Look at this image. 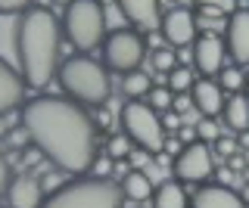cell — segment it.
<instances>
[{
    "instance_id": "cell-29",
    "label": "cell",
    "mask_w": 249,
    "mask_h": 208,
    "mask_svg": "<svg viewBox=\"0 0 249 208\" xmlns=\"http://www.w3.org/2000/svg\"><path fill=\"white\" fill-rule=\"evenodd\" d=\"M88 174H93V177H106V174H112V159L109 156H93V161H90V171Z\"/></svg>"
},
{
    "instance_id": "cell-16",
    "label": "cell",
    "mask_w": 249,
    "mask_h": 208,
    "mask_svg": "<svg viewBox=\"0 0 249 208\" xmlns=\"http://www.w3.org/2000/svg\"><path fill=\"white\" fill-rule=\"evenodd\" d=\"M115 6H119V13L124 16V22H131L140 32L159 28V19H162L159 0H115Z\"/></svg>"
},
{
    "instance_id": "cell-38",
    "label": "cell",
    "mask_w": 249,
    "mask_h": 208,
    "mask_svg": "<svg viewBox=\"0 0 249 208\" xmlns=\"http://www.w3.org/2000/svg\"><path fill=\"white\" fill-rule=\"evenodd\" d=\"M59 3H69V0H59Z\"/></svg>"
},
{
    "instance_id": "cell-1",
    "label": "cell",
    "mask_w": 249,
    "mask_h": 208,
    "mask_svg": "<svg viewBox=\"0 0 249 208\" xmlns=\"http://www.w3.org/2000/svg\"><path fill=\"white\" fill-rule=\"evenodd\" d=\"M22 125L41 156L66 174H88L97 156V125L81 103L41 94L22 106Z\"/></svg>"
},
{
    "instance_id": "cell-6",
    "label": "cell",
    "mask_w": 249,
    "mask_h": 208,
    "mask_svg": "<svg viewBox=\"0 0 249 208\" xmlns=\"http://www.w3.org/2000/svg\"><path fill=\"white\" fill-rule=\"evenodd\" d=\"M122 134H128V140L140 146L146 152H159L165 143V128H162L159 112H153L143 99H128L119 112Z\"/></svg>"
},
{
    "instance_id": "cell-7",
    "label": "cell",
    "mask_w": 249,
    "mask_h": 208,
    "mask_svg": "<svg viewBox=\"0 0 249 208\" xmlns=\"http://www.w3.org/2000/svg\"><path fill=\"white\" fill-rule=\"evenodd\" d=\"M146 59V41L137 28H115L103 37V65L109 72L128 75Z\"/></svg>"
},
{
    "instance_id": "cell-24",
    "label": "cell",
    "mask_w": 249,
    "mask_h": 208,
    "mask_svg": "<svg viewBox=\"0 0 249 208\" xmlns=\"http://www.w3.org/2000/svg\"><path fill=\"white\" fill-rule=\"evenodd\" d=\"M171 99H175V94H171L168 87H150V94L143 96V103L150 106L153 112H168L171 109Z\"/></svg>"
},
{
    "instance_id": "cell-2",
    "label": "cell",
    "mask_w": 249,
    "mask_h": 208,
    "mask_svg": "<svg viewBox=\"0 0 249 208\" xmlns=\"http://www.w3.org/2000/svg\"><path fill=\"white\" fill-rule=\"evenodd\" d=\"M62 28L47 6H28L16 25V56L25 87L41 90L56 78Z\"/></svg>"
},
{
    "instance_id": "cell-27",
    "label": "cell",
    "mask_w": 249,
    "mask_h": 208,
    "mask_svg": "<svg viewBox=\"0 0 249 208\" xmlns=\"http://www.w3.org/2000/svg\"><path fill=\"white\" fill-rule=\"evenodd\" d=\"M196 6H206V10L221 13V16H231L237 10V0H196Z\"/></svg>"
},
{
    "instance_id": "cell-19",
    "label": "cell",
    "mask_w": 249,
    "mask_h": 208,
    "mask_svg": "<svg viewBox=\"0 0 249 208\" xmlns=\"http://www.w3.org/2000/svg\"><path fill=\"white\" fill-rule=\"evenodd\" d=\"M150 199H153V208H187V202H190L181 180H165L159 187H153Z\"/></svg>"
},
{
    "instance_id": "cell-8",
    "label": "cell",
    "mask_w": 249,
    "mask_h": 208,
    "mask_svg": "<svg viewBox=\"0 0 249 208\" xmlns=\"http://www.w3.org/2000/svg\"><path fill=\"white\" fill-rule=\"evenodd\" d=\"M212 174H215V159H212L209 143L190 140L175 156V177L181 183H196V187H199V183H206Z\"/></svg>"
},
{
    "instance_id": "cell-32",
    "label": "cell",
    "mask_w": 249,
    "mask_h": 208,
    "mask_svg": "<svg viewBox=\"0 0 249 208\" xmlns=\"http://www.w3.org/2000/svg\"><path fill=\"white\" fill-rule=\"evenodd\" d=\"M171 109H175V112H187V109H193L190 94H175V99H171Z\"/></svg>"
},
{
    "instance_id": "cell-15",
    "label": "cell",
    "mask_w": 249,
    "mask_h": 208,
    "mask_svg": "<svg viewBox=\"0 0 249 208\" xmlns=\"http://www.w3.org/2000/svg\"><path fill=\"white\" fill-rule=\"evenodd\" d=\"M187 94H190V103H193V109H196L199 115H212V118L221 115L224 90H221V84H218L215 78H196Z\"/></svg>"
},
{
    "instance_id": "cell-12",
    "label": "cell",
    "mask_w": 249,
    "mask_h": 208,
    "mask_svg": "<svg viewBox=\"0 0 249 208\" xmlns=\"http://www.w3.org/2000/svg\"><path fill=\"white\" fill-rule=\"evenodd\" d=\"M187 208H249L237 190L228 183H199L196 192L190 196Z\"/></svg>"
},
{
    "instance_id": "cell-30",
    "label": "cell",
    "mask_w": 249,
    "mask_h": 208,
    "mask_svg": "<svg viewBox=\"0 0 249 208\" xmlns=\"http://www.w3.org/2000/svg\"><path fill=\"white\" fill-rule=\"evenodd\" d=\"M31 0H0V16H13V13H25Z\"/></svg>"
},
{
    "instance_id": "cell-22",
    "label": "cell",
    "mask_w": 249,
    "mask_h": 208,
    "mask_svg": "<svg viewBox=\"0 0 249 208\" xmlns=\"http://www.w3.org/2000/svg\"><path fill=\"white\" fill-rule=\"evenodd\" d=\"M193 81H196V78H193V72L187 65H175L168 72V90H171V94H187V90L193 87Z\"/></svg>"
},
{
    "instance_id": "cell-34",
    "label": "cell",
    "mask_w": 249,
    "mask_h": 208,
    "mask_svg": "<svg viewBox=\"0 0 249 208\" xmlns=\"http://www.w3.org/2000/svg\"><path fill=\"white\" fill-rule=\"evenodd\" d=\"M240 196H243V202L249 205V183H246V187H243V190H240Z\"/></svg>"
},
{
    "instance_id": "cell-4",
    "label": "cell",
    "mask_w": 249,
    "mask_h": 208,
    "mask_svg": "<svg viewBox=\"0 0 249 208\" xmlns=\"http://www.w3.org/2000/svg\"><path fill=\"white\" fill-rule=\"evenodd\" d=\"M124 192L109 177H75L44 196L41 208H122Z\"/></svg>"
},
{
    "instance_id": "cell-11",
    "label": "cell",
    "mask_w": 249,
    "mask_h": 208,
    "mask_svg": "<svg viewBox=\"0 0 249 208\" xmlns=\"http://www.w3.org/2000/svg\"><path fill=\"white\" fill-rule=\"evenodd\" d=\"M224 50L237 65L249 63V10L237 6L224 25Z\"/></svg>"
},
{
    "instance_id": "cell-13",
    "label": "cell",
    "mask_w": 249,
    "mask_h": 208,
    "mask_svg": "<svg viewBox=\"0 0 249 208\" xmlns=\"http://www.w3.org/2000/svg\"><path fill=\"white\" fill-rule=\"evenodd\" d=\"M25 81L16 68L0 56V118L25 106Z\"/></svg>"
},
{
    "instance_id": "cell-10",
    "label": "cell",
    "mask_w": 249,
    "mask_h": 208,
    "mask_svg": "<svg viewBox=\"0 0 249 208\" xmlns=\"http://www.w3.org/2000/svg\"><path fill=\"white\" fill-rule=\"evenodd\" d=\"M190 50H193V65H196V72L202 78H215L224 68L228 50H224V41L218 34H199L196 41L190 44Z\"/></svg>"
},
{
    "instance_id": "cell-31",
    "label": "cell",
    "mask_w": 249,
    "mask_h": 208,
    "mask_svg": "<svg viewBox=\"0 0 249 208\" xmlns=\"http://www.w3.org/2000/svg\"><path fill=\"white\" fill-rule=\"evenodd\" d=\"M10 177H13V171H10V161H6L3 149H0V199L6 196V187H10Z\"/></svg>"
},
{
    "instance_id": "cell-3",
    "label": "cell",
    "mask_w": 249,
    "mask_h": 208,
    "mask_svg": "<svg viewBox=\"0 0 249 208\" xmlns=\"http://www.w3.org/2000/svg\"><path fill=\"white\" fill-rule=\"evenodd\" d=\"M59 87L69 99L81 106H103L109 99V68L103 63H97L93 56L81 53V56H69L66 63H59L56 68Z\"/></svg>"
},
{
    "instance_id": "cell-17",
    "label": "cell",
    "mask_w": 249,
    "mask_h": 208,
    "mask_svg": "<svg viewBox=\"0 0 249 208\" xmlns=\"http://www.w3.org/2000/svg\"><path fill=\"white\" fill-rule=\"evenodd\" d=\"M122 192L124 199H131V202H146V199L153 196V180L146 177V171H140V168H131L128 174H122Z\"/></svg>"
},
{
    "instance_id": "cell-39",
    "label": "cell",
    "mask_w": 249,
    "mask_h": 208,
    "mask_svg": "<svg viewBox=\"0 0 249 208\" xmlns=\"http://www.w3.org/2000/svg\"><path fill=\"white\" fill-rule=\"evenodd\" d=\"M0 208H10V205H0Z\"/></svg>"
},
{
    "instance_id": "cell-36",
    "label": "cell",
    "mask_w": 249,
    "mask_h": 208,
    "mask_svg": "<svg viewBox=\"0 0 249 208\" xmlns=\"http://www.w3.org/2000/svg\"><path fill=\"white\" fill-rule=\"evenodd\" d=\"M243 87H246V96H249V75H246V84H243Z\"/></svg>"
},
{
    "instance_id": "cell-23",
    "label": "cell",
    "mask_w": 249,
    "mask_h": 208,
    "mask_svg": "<svg viewBox=\"0 0 249 208\" xmlns=\"http://www.w3.org/2000/svg\"><path fill=\"white\" fill-rule=\"evenodd\" d=\"M131 146H134V143L128 140V134H112V137L106 140V149H103V152H106L112 161H124V159H128V152H131Z\"/></svg>"
},
{
    "instance_id": "cell-26",
    "label": "cell",
    "mask_w": 249,
    "mask_h": 208,
    "mask_svg": "<svg viewBox=\"0 0 249 208\" xmlns=\"http://www.w3.org/2000/svg\"><path fill=\"white\" fill-rule=\"evenodd\" d=\"M153 68L159 75H168L171 68L178 65V50H171V47H162V50H153Z\"/></svg>"
},
{
    "instance_id": "cell-35",
    "label": "cell",
    "mask_w": 249,
    "mask_h": 208,
    "mask_svg": "<svg viewBox=\"0 0 249 208\" xmlns=\"http://www.w3.org/2000/svg\"><path fill=\"white\" fill-rule=\"evenodd\" d=\"M3 137H6V128H3V125H0V140H3Z\"/></svg>"
},
{
    "instance_id": "cell-28",
    "label": "cell",
    "mask_w": 249,
    "mask_h": 208,
    "mask_svg": "<svg viewBox=\"0 0 249 208\" xmlns=\"http://www.w3.org/2000/svg\"><path fill=\"white\" fill-rule=\"evenodd\" d=\"M215 149H218V156H221V159H231V156H237L240 143L233 140V137H218V140H215Z\"/></svg>"
},
{
    "instance_id": "cell-14",
    "label": "cell",
    "mask_w": 249,
    "mask_h": 208,
    "mask_svg": "<svg viewBox=\"0 0 249 208\" xmlns=\"http://www.w3.org/2000/svg\"><path fill=\"white\" fill-rule=\"evenodd\" d=\"M6 205L10 208H41L44 202V187L35 174H19L10 177V187H6Z\"/></svg>"
},
{
    "instance_id": "cell-18",
    "label": "cell",
    "mask_w": 249,
    "mask_h": 208,
    "mask_svg": "<svg viewBox=\"0 0 249 208\" xmlns=\"http://www.w3.org/2000/svg\"><path fill=\"white\" fill-rule=\"evenodd\" d=\"M221 118L231 130H243L249 128V96L243 94H231V99H224V109H221Z\"/></svg>"
},
{
    "instance_id": "cell-20",
    "label": "cell",
    "mask_w": 249,
    "mask_h": 208,
    "mask_svg": "<svg viewBox=\"0 0 249 208\" xmlns=\"http://www.w3.org/2000/svg\"><path fill=\"white\" fill-rule=\"evenodd\" d=\"M150 87H153L150 75L140 72V68H134V72H128V75H122V90H124V96H131V99H143L146 94H150Z\"/></svg>"
},
{
    "instance_id": "cell-9",
    "label": "cell",
    "mask_w": 249,
    "mask_h": 208,
    "mask_svg": "<svg viewBox=\"0 0 249 208\" xmlns=\"http://www.w3.org/2000/svg\"><path fill=\"white\" fill-rule=\"evenodd\" d=\"M159 32L171 50H187L196 41V16L187 6H171L165 16L159 19Z\"/></svg>"
},
{
    "instance_id": "cell-33",
    "label": "cell",
    "mask_w": 249,
    "mask_h": 208,
    "mask_svg": "<svg viewBox=\"0 0 249 208\" xmlns=\"http://www.w3.org/2000/svg\"><path fill=\"white\" fill-rule=\"evenodd\" d=\"M162 149H165L168 156H178V152H181L184 146H181V140H178V137H165V143H162Z\"/></svg>"
},
{
    "instance_id": "cell-21",
    "label": "cell",
    "mask_w": 249,
    "mask_h": 208,
    "mask_svg": "<svg viewBox=\"0 0 249 208\" xmlns=\"http://www.w3.org/2000/svg\"><path fill=\"white\" fill-rule=\"evenodd\" d=\"M215 81L221 84L224 94H240V90H243V84H246V75L240 72L237 65H224L221 72L215 75Z\"/></svg>"
},
{
    "instance_id": "cell-25",
    "label": "cell",
    "mask_w": 249,
    "mask_h": 208,
    "mask_svg": "<svg viewBox=\"0 0 249 208\" xmlns=\"http://www.w3.org/2000/svg\"><path fill=\"white\" fill-rule=\"evenodd\" d=\"M193 130H196V140H202V143H215L221 137V125H218L212 115H202Z\"/></svg>"
},
{
    "instance_id": "cell-5",
    "label": "cell",
    "mask_w": 249,
    "mask_h": 208,
    "mask_svg": "<svg viewBox=\"0 0 249 208\" xmlns=\"http://www.w3.org/2000/svg\"><path fill=\"white\" fill-rule=\"evenodd\" d=\"M62 34L75 50H97L106 37V13L100 0H69L62 13Z\"/></svg>"
},
{
    "instance_id": "cell-37",
    "label": "cell",
    "mask_w": 249,
    "mask_h": 208,
    "mask_svg": "<svg viewBox=\"0 0 249 208\" xmlns=\"http://www.w3.org/2000/svg\"><path fill=\"white\" fill-rule=\"evenodd\" d=\"M100 3H103V6H106V3H115V0H100Z\"/></svg>"
}]
</instances>
